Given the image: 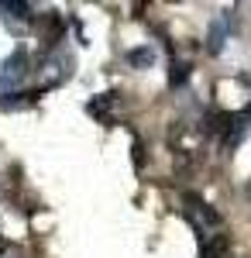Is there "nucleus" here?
<instances>
[{
    "label": "nucleus",
    "instance_id": "3",
    "mask_svg": "<svg viewBox=\"0 0 251 258\" xmlns=\"http://www.w3.org/2000/svg\"><path fill=\"white\" fill-rule=\"evenodd\" d=\"M0 11L11 14V18H18V21H31L35 18V11H31L28 4H21V0H0Z\"/></svg>",
    "mask_w": 251,
    "mask_h": 258
},
{
    "label": "nucleus",
    "instance_id": "2",
    "mask_svg": "<svg viewBox=\"0 0 251 258\" xmlns=\"http://www.w3.org/2000/svg\"><path fill=\"white\" fill-rule=\"evenodd\" d=\"M128 66H135V69H152L155 66V48H148V45L131 48V52H128Z\"/></svg>",
    "mask_w": 251,
    "mask_h": 258
},
{
    "label": "nucleus",
    "instance_id": "5",
    "mask_svg": "<svg viewBox=\"0 0 251 258\" xmlns=\"http://www.w3.org/2000/svg\"><path fill=\"white\" fill-rule=\"evenodd\" d=\"M190 76V66H182V62H175V73H172V86H179V83Z\"/></svg>",
    "mask_w": 251,
    "mask_h": 258
},
{
    "label": "nucleus",
    "instance_id": "4",
    "mask_svg": "<svg viewBox=\"0 0 251 258\" xmlns=\"http://www.w3.org/2000/svg\"><path fill=\"white\" fill-rule=\"evenodd\" d=\"M224 48V28H220V21H213L210 24V52H220Z\"/></svg>",
    "mask_w": 251,
    "mask_h": 258
},
{
    "label": "nucleus",
    "instance_id": "1",
    "mask_svg": "<svg viewBox=\"0 0 251 258\" xmlns=\"http://www.w3.org/2000/svg\"><path fill=\"white\" fill-rule=\"evenodd\" d=\"M24 55L21 52H14V55H7V59L0 62V90H11V86H18L21 80H24Z\"/></svg>",
    "mask_w": 251,
    "mask_h": 258
}]
</instances>
